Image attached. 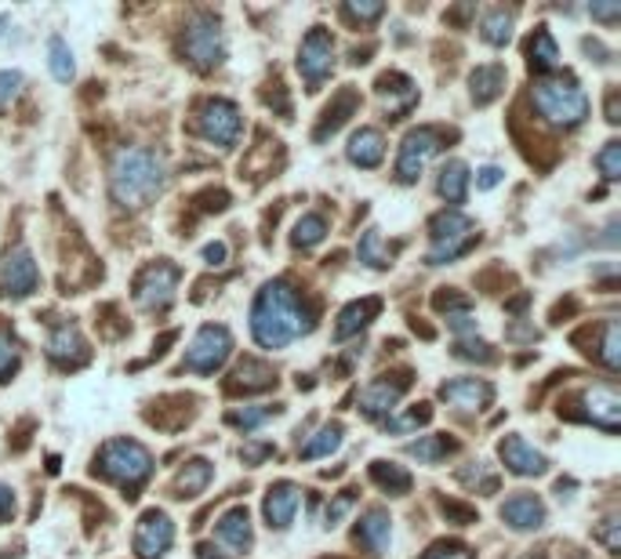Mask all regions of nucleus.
Masks as SVG:
<instances>
[{
  "instance_id": "obj_1",
  "label": "nucleus",
  "mask_w": 621,
  "mask_h": 559,
  "mask_svg": "<svg viewBox=\"0 0 621 559\" xmlns=\"http://www.w3.org/2000/svg\"><path fill=\"white\" fill-rule=\"evenodd\" d=\"M313 330V313L306 310V302L291 291V283L273 280L258 291V299L251 305V335L262 349H284L295 338L309 335Z\"/></svg>"
},
{
  "instance_id": "obj_2",
  "label": "nucleus",
  "mask_w": 621,
  "mask_h": 559,
  "mask_svg": "<svg viewBox=\"0 0 621 559\" xmlns=\"http://www.w3.org/2000/svg\"><path fill=\"white\" fill-rule=\"evenodd\" d=\"M167 186V164L161 153L142 150V145H128L113 156L109 167V193L124 211H142L153 203Z\"/></svg>"
},
{
  "instance_id": "obj_3",
  "label": "nucleus",
  "mask_w": 621,
  "mask_h": 559,
  "mask_svg": "<svg viewBox=\"0 0 621 559\" xmlns=\"http://www.w3.org/2000/svg\"><path fill=\"white\" fill-rule=\"evenodd\" d=\"M538 113L556 128H578L589 117V95L578 88L574 77H538L530 88Z\"/></svg>"
},
{
  "instance_id": "obj_4",
  "label": "nucleus",
  "mask_w": 621,
  "mask_h": 559,
  "mask_svg": "<svg viewBox=\"0 0 621 559\" xmlns=\"http://www.w3.org/2000/svg\"><path fill=\"white\" fill-rule=\"evenodd\" d=\"M95 469L106 479H113V484H120L124 490H139L153 476V454L139 440H109L98 451Z\"/></svg>"
},
{
  "instance_id": "obj_5",
  "label": "nucleus",
  "mask_w": 621,
  "mask_h": 559,
  "mask_svg": "<svg viewBox=\"0 0 621 559\" xmlns=\"http://www.w3.org/2000/svg\"><path fill=\"white\" fill-rule=\"evenodd\" d=\"M477 244V225L466 219L458 208L440 211L433 222H429V266H447V261L461 258L466 251Z\"/></svg>"
},
{
  "instance_id": "obj_6",
  "label": "nucleus",
  "mask_w": 621,
  "mask_h": 559,
  "mask_svg": "<svg viewBox=\"0 0 621 559\" xmlns=\"http://www.w3.org/2000/svg\"><path fill=\"white\" fill-rule=\"evenodd\" d=\"M183 55L197 70H214L225 59V37L214 15H197L183 33Z\"/></svg>"
},
{
  "instance_id": "obj_7",
  "label": "nucleus",
  "mask_w": 621,
  "mask_h": 559,
  "mask_svg": "<svg viewBox=\"0 0 621 559\" xmlns=\"http://www.w3.org/2000/svg\"><path fill=\"white\" fill-rule=\"evenodd\" d=\"M175 291H178V266H172V261H153L134 280V302L150 313H164L175 302Z\"/></svg>"
},
{
  "instance_id": "obj_8",
  "label": "nucleus",
  "mask_w": 621,
  "mask_h": 559,
  "mask_svg": "<svg viewBox=\"0 0 621 559\" xmlns=\"http://www.w3.org/2000/svg\"><path fill=\"white\" fill-rule=\"evenodd\" d=\"M230 352H233V335H230V330H225L222 324H208V327L197 330L194 341H189L186 368L197 371V374H214L225 360H230Z\"/></svg>"
},
{
  "instance_id": "obj_9",
  "label": "nucleus",
  "mask_w": 621,
  "mask_h": 559,
  "mask_svg": "<svg viewBox=\"0 0 621 559\" xmlns=\"http://www.w3.org/2000/svg\"><path fill=\"white\" fill-rule=\"evenodd\" d=\"M335 70V37L324 26H313L306 37H302L298 48V73L306 77L309 91H316Z\"/></svg>"
},
{
  "instance_id": "obj_10",
  "label": "nucleus",
  "mask_w": 621,
  "mask_h": 559,
  "mask_svg": "<svg viewBox=\"0 0 621 559\" xmlns=\"http://www.w3.org/2000/svg\"><path fill=\"white\" fill-rule=\"evenodd\" d=\"M440 153V131L436 128H414L403 135L400 156H397V178L403 186L422 178V171L429 167V160Z\"/></svg>"
},
{
  "instance_id": "obj_11",
  "label": "nucleus",
  "mask_w": 621,
  "mask_h": 559,
  "mask_svg": "<svg viewBox=\"0 0 621 559\" xmlns=\"http://www.w3.org/2000/svg\"><path fill=\"white\" fill-rule=\"evenodd\" d=\"M241 109L233 106L230 98H208L204 109H200V135H204L208 142L222 145V150H233L236 142H241Z\"/></svg>"
},
{
  "instance_id": "obj_12",
  "label": "nucleus",
  "mask_w": 621,
  "mask_h": 559,
  "mask_svg": "<svg viewBox=\"0 0 621 559\" xmlns=\"http://www.w3.org/2000/svg\"><path fill=\"white\" fill-rule=\"evenodd\" d=\"M40 283V269L26 247H11L0 261V294L4 299H30Z\"/></svg>"
},
{
  "instance_id": "obj_13",
  "label": "nucleus",
  "mask_w": 621,
  "mask_h": 559,
  "mask_svg": "<svg viewBox=\"0 0 621 559\" xmlns=\"http://www.w3.org/2000/svg\"><path fill=\"white\" fill-rule=\"evenodd\" d=\"M172 541H175L172 516L161 509L142 512L139 527H134V552H139V559H161L167 549H172Z\"/></svg>"
},
{
  "instance_id": "obj_14",
  "label": "nucleus",
  "mask_w": 621,
  "mask_h": 559,
  "mask_svg": "<svg viewBox=\"0 0 621 559\" xmlns=\"http://www.w3.org/2000/svg\"><path fill=\"white\" fill-rule=\"evenodd\" d=\"M408 385H411L408 371H403V374H382V379H375L364 393H360V410H364L367 418L389 415V410H397L400 396L408 393Z\"/></svg>"
},
{
  "instance_id": "obj_15",
  "label": "nucleus",
  "mask_w": 621,
  "mask_h": 559,
  "mask_svg": "<svg viewBox=\"0 0 621 559\" xmlns=\"http://www.w3.org/2000/svg\"><path fill=\"white\" fill-rule=\"evenodd\" d=\"M440 399L450 404L455 410L472 415V410H483V407L494 404V385L483 382V379H455V382L440 385Z\"/></svg>"
},
{
  "instance_id": "obj_16",
  "label": "nucleus",
  "mask_w": 621,
  "mask_h": 559,
  "mask_svg": "<svg viewBox=\"0 0 621 559\" xmlns=\"http://www.w3.org/2000/svg\"><path fill=\"white\" fill-rule=\"evenodd\" d=\"M48 357L51 363H59V368H81L92 352H87V341L73 324H55L48 335Z\"/></svg>"
},
{
  "instance_id": "obj_17",
  "label": "nucleus",
  "mask_w": 621,
  "mask_h": 559,
  "mask_svg": "<svg viewBox=\"0 0 621 559\" xmlns=\"http://www.w3.org/2000/svg\"><path fill=\"white\" fill-rule=\"evenodd\" d=\"M302 505V490L291 484V479H280V484L269 487V494L262 501V512H266V523L277 531H288L295 523V512Z\"/></svg>"
},
{
  "instance_id": "obj_18",
  "label": "nucleus",
  "mask_w": 621,
  "mask_h": 559,
  "mask_svg": "<svg viewBox=\"0 0 621 559\" xmlns=\"http://www.w3.org/2000/svg\"><path fill=\"white\" fill-rule=\"evenodd\" d=\"M499 458L505 462V469L513 476H541L549 469V458L541 451H535L524 436H505L499 443Z\"/></svg>"
},
{
  "instance_id": "obj_19",
  "label": "nucleus",
  "mask_w": 621,
  "mask_h": 559,
  "mask_svg": "<svg viewBox=\"0 0 621 559\" xmlns=\"http://www.w3.org/2000/svg\"><path fill=\"white\" fill-rule=\"evenodd\" d=\"M582 404H585V418H589L593 426H600L604 432H618L621 399L614 385H593V389H585Z\"/></svg>"
},
{
  "instance_id": "obj_20",
  "label": "nucleus",
  "mask_w": 621,
  "mask_h": 559,
  "mask_svg": "<svg viewBox=\"0 0 621 559\" xmlns=\"http://www.w3.org/2000/svg\"><path fill=\"white\" fill-rule=\"evenodd\" d=\"M378 95H382V106H386L389 117L400 120L418 102V88L403 73H386V77H378Z\"/></svg>"
},
{
  "instance_id": "obj_21",
  "label": "nucleus",
  "mask_w": 621,
  "mask_h": 559,
  "mask_svg": "<svg viewBox=\"0 0 621 559\" xmlns=\"http://www.w3.org/2000/svg\"><path fill=\"white\" fill-rule=\"evenodd\" d=\"M502 520L513 531H538L546 523V505L535 494H513L502 501Z\"/></svg>"
},
{
  "instance_id": "obj_22",
  "label": "nucleus",
  "mask_w": 621,
  "mask_h": 559,
  "mask_svg": "<svg viewBox=\"0 0 621 559\" xmlns=\"http://www.w3.org/2000/svg\"><path fill=\"white\" fill-rule=\"evenodd\" d=\"M356 109H360V95H356L353 88H342V91H338V95H335L331 106L324 109V117H320V124H316L313 139H316V142H327V139H331V135L342 131V124H345L349 117H353Z\"/></svg>"
},
{
  "instance_id": "obj_23",
  "label": "nucleus",
  "mask_w": 621,
  "mask_h": 559,
  "mask_svg": "<svg viewBox=\"0 0 621 559\" xmlns=\"http://www.w3.org/2000/svg\"><path fill=\"white\" fill-rule=\"evenodd\" d=\"M389 538H392V520L386 509H367L364 520L356 523V541L364 545L371 556H382L389 549Z\"/></svg>"
},
{
  "instance_id": "obj_24",
  "label": "nucleus",
  "mask_w": 621,
  "mask_h": 559,
  "mask_svg": "<svg viewBox=\"0 0 621 559\" xmlns=\"http://www.w3.org/2000/svg\"><path fill=\"white\" fill-rule=\"evenodd\" d=\"M349 164L356 167H378L382 160H386V139H382L378 128H360L353 131V139H349Z\"/></svg>"
},
{
  "instance_id": "obj_25",
  "label": "nucleus",
  "mask_w": 621,
  "mask_h": 559,
  "mask_svg": "<svg viewBox=\"0 0 621 559\" xmlns=\"http://www.w3.org/2000/svg\"><path fill=\"white\" fill-rule=\"evenodd\" d=\"M219 538L230 545L233 552L251 549L255 531H251V516H247L244 505H233L230 512H222V516H219Z\"/></svg>"
},
{
  "instance_id": "obj_26",
  "label": "nucleus",
  "mask_w": 621,
  "mask_h": 559,
  "mask_svg": "<svg viewBox=\"0 0 621 559\" xmlns=\"http://www.w3.org/2000/svg\"><path fill=\"white\" fill-rule=\"evenodd\" d=\"M382 313V299H364V302H353V305H345L342 313H338V324H335V338L338 341H345V338H353L360 335L371 319H375Z\"/></svg>"
},
{
  "instance_id": "obj_27",
  "label": "nucleus",
  "mask_w": 621,
  "mask_h": 559,
  "mask_svg": "<svg viewBox=\"0 0 621 559\" xmlns=\"http://www.w3.org/2000/svg\"><path fill=\"white\" fill-rule=\"evenodd\" d=\"M505 80H509V73H505V66H477L469 77V88H472V102L477 106H491L494 98L505 91Z\"/></svg>"
},
{
  "instance_id": "obj_28",
  "label": "nucleus",
  "mask_w": 621,
  "mask_h": 559,
  "mask_svg": "<svg viewBox=\"0 0 621 559\" xmlns=\"http://www.w3.org/2000/svg\"><path fill=\"white\" fill-rule=\"evenodd\" d=\"M527 62H530V70L541 73V77L556 70L560 48H556V40H552V33H549L546 26H538V30L527 37Z\"/></svg>"
},
{
  "instance_id": "obj_29",
  "label": "nucleus",
  "mask_w": 621,
  "mask_h": 559,
  "mask_svg": "<svg viewBox=\"0 0 621 559\" xmlns=\"http://www.w3.org/2000/svg\"><path fill=\"white\" fill-rule=\"evenodd\" d=\"M273 385H277L273 368H266L262 360H244L241 368L233 371L230 389H236V393H266V389H273Z\"/></svg>"
},
{
  "instance_id": "obj_30",
  "label": "nucleus",
  "mask_w": 621,
  "mask_h": 559,
  "mask_svg": "<svg viewBox=\"0 0 621 559\" xmlns=\"http://www.w3.org/2000/svg\"><path fill=\"white\" fill-rule=\"evenodd\" d=\"M436 193L447 203H461L469 197V164H466V160H447V164L440 167Z\"/></svg>"
},
{
  "instance_id": "obj_31",
  "label": "nucleus",
  "mask_w": 621,
  "mask_h": 559,
  "mask_svg": "<svg viewBox=\"0 0 621 559\" xmlns=\"http://www.w3.org/2000/svg\"><path fill=\"white\" fill-rule=\"evenodd\" d=\"M458 451V440L447 436V432H436V436H418L414 443H408V458H414L418 465H436L444 462L447 454Z\"/></svg>"
},
{
  "instance_id": "obj_32",
  "label": "nucleus",
  "mask_w": 621,
  "mask_h": 559,
  "mask_svg": "<svg viewBox=\"0 0 621 559\" xmlns=\"http://www.w3.org/2000/svg\"><path fill=\"white\" fill-rule=\"evenodd\" d=\"M211 479H214V465H211L208 458L186 462V469L175 476V498H197V494H204Z\"/></svg>"
},
{
  "instance_id": "obj_33",
  "label": "nucleus",
  "mask_w": 621,
  "mask_h": 559,
  "mask_svg": "<svg viewBox=\"0 0 621 559\" xmlns=\"http://www.w3.org/2000/svg\"><path fill=\"white\" fill-rule=\"evenodd\" d=\"M371 479H375V484L392 498H400V494H408V490H411V473L403 469V465H397V462H375V465H371Z\"/></svg>"
},
{
  "instance_id": "obj_34",
  "label": "nucleus",
  "mask_w": 621,
  "mask_h": 559,
  "mask_svg": "<svg viewBox=\"0 0 621 559\" xmlns=\"http://www.w3.org/2000/svg\"><path fill=\"white\" fill-rule=\"evenodd\" d=\"M342 426H338V421H327V426H320L316 429V436L306 443V447H302L298 454L306 462H313V458H327V454H335L338 447H342Z\"/></svg>"
},
{
  "instance_id": "obj_35",
  "label": "nucleus",
  "mask_w": 621,
  "mask_h": 559,
  "mask_svg": "<svg viewBox=\"0 0 621 559\" xmlns=\"http://www.w3.org/2000/svg\"><path fill=\"white\" fill-rule=\"evenodd\" d=\"M480 37L494 44V48H505V44L513 40V11H502V8L488 11L480 22Z\"/></svg>"
},
{
  "instance_id": "obj_36",
  "label": "nucleus",
  "mask_w": 621,
  "mask_h": 559,
  "mask_svg": "<svg viewBox=\"0 0 621 559\" xmlns=\"http://www.w3.org/2000/svg\"><path fill=\"white\" fill-rule=\"evenodd\" d=\"M327 236V219L324 214H302V219L295 222V236H291V244H295L298 251H309L316 244H324Z\"/></svg>"
},
{
  "instance_id": "obj_37",
  "label": "nucleus",
  "mask_w": 621,
  "mask_h": 559,
  "mask_svg": "<svg viewBox=\"0 0 621 559\" xmlns=\"http://www.w3.org/2000/svg\"><path fill=\"white\" fill-rule=\"evenodd\" d=\"M360 261L371 269H389L392 266V251L386 247V240H382L378 230H367L364 240H360Z\"/></svg>"
},
{
  "instance_id": "obj_38",
  "label": "nucleus",
  "mask_w": 621,
  "mask_h": 559,
  "mask_svg": "<svg viewBox=\"0 0 621 559\" xmlns=\"http://www.w3.org/2000/svg\"><path fill=\"white\" fill-rule=\"evenodd\" d=\"M277 415H280V407H277V404H273V407H269V404H258V407L230 410V418H225V421H230L233 429H241V432H255L258 426H266V421H269V418H277Z\"/></svg>"
},
{
  "instance_id": "obj_39",
  "label": "nucleus",
  "mask_w": 621,
  "mask_h": 559,
  "mask_svg": "<svg viewBox=\"0 0 621 559\" xmlns=\"http://www.w3.org/2000/svg\"><path fill=\"white\" fill-rule=\"evenodd\" d=\"M48 66H51V77L59 80V84H70L73 80V51L62 37L48 40Z\"/></svg>"
},
{
  "instance_id": "obj_40",
  "label": "nucleus",
  "mask_w": 621,
  "mask_h": 559,
  "mask_svg": "<svg viewBox=\"0 0 621 559\" xmlns=\"http://www.w3.org/2000/svg\"><path fill=\"white\" fill-rule=\"evenodd\" d=\"M458 479H461L466 487L477 490V494H491V490H499V476L491 473L488 462H469L466 469L458 473Z\"/></svg>"
},
{
  "instance_id": "obj_41",
  "label": "nucleus",
  "mask_w": 621,
  "mask_h": 559,
  "mask_svg": "<svg viewBox=\"0 0 621 559\" xmlns=\"http://www.w3.org/2000/svg\"><path fill=\"white\" fill-rule=\"evenodd\" d=\"M433 421V407L429 404H418L414 410H408V415H397V418H389L386 421V429L389 432H408V429H422Z\"/></svg>"
},
{
  "instance_id": "obj_42",
  "label": "nucleus",
  "mask_w": 621,
  "mask_h": 559,
  "mask_svg": "<svg viewBox=\"0 0 621 559\" xmlns=\"http://www.w3.org/2000/svg\"><path fill=\"white\" fill-rule=\"evenodd\" d=\"M596 167H600V175H604L607 182L621 178V142H618V139H611L600 153H596Z\"/></svg>"
},
{
  "instance_id": "obj_43",
  "label": "nucleus",
  "mask_w": 621,
  "mask_h": 559,
  "mask_svg": "<svg viewBox=\"0 0 621 559\" xmlns=\"http://www.w3.org/2000/svg\"><path fill=\"white\" fill-rule=\"evenodd\" d=\"M600 360L607 363V371H618V363H621V349H618V319H607V324H604Z\"/></svg>"
},
{
  "instance_id": "obj_44",
  "label": "nucleus",
  "mask_w": 621,
  "mask_h": 559,
  "mask_svg": "<svg viewBox=\"0 0 621 559\" xmlns=\"http://www.w3.org/2000/svg\"><path fill=\"white\" fill-rule=\"evenodd\" d=\"M15 368H19V346H15V338L0 327V382H4L8 374H15Z\"/></svg>"
},
{
  "instance_id": "obj_45",
  "label": "nucleus",
  "mask_w": 621,
  "mask_h": 559,
  "mask_svg": "<svg viewBox=\"0 0 621 559\" xmlns=\"http://www.w3.org/2000/svg\"><path fill=\"white\" fill-rule=\"evenodd\" d=\"M440 512H444V520L447 523H455V527H469V523H477V509H469V505H461V501H440Z\"/></svg>"
},
{
  "instance_id": "obj_46",
  "label": "nucleus",
  "mask_w": 621,
  "mask_h": 559,
  "mask_svg": "<svg viewBox=\"0 0 621 559\" xmlns=\"http://www.w3.org/2000/svg\"><path fill=\"white\" fill-rule=\"evenodd\" d=\"M353 490H342V494H338L331 505H327V512H324V527H338V523H342V516L349 509H353Z\"/></svg>"
},
{
  "instance_id": "obj_47",
  "label": "nucleus",
  "mask_w": 621,
  "mask_h": 559,
  "mask_svg": "<svg viewBox=\"0 0 621 559\" xmlns=\"http://www.w3.org/2000/svg\"><path fill=\"white\" fill-rule=\"evenodd\" d=\"M455 357L458 360H480V363H491L494 360V352L488 341H458L455 346Z\"/></svg>"
},
{
  "instance_id": "obj_48",
  "label": "nucleus",
  "mask_w": 621,
  "mask_h": 559,
  "mask_svg": "<svg viewBox=\"0 0 621 559\" xmlns=\"http://www.w3.org/2000/svg\"><path fill=\"white\" fill-rule=\"evenodd\" d=\"M22 91V73L19 70H0V109L11 106Z\"/></svg>"
},
{
  "instance_id": "obj_49",
  "label": "nucleus",
  "mask_w": 621,
  "mask_h": 559,
  "mask_svg": "<svg viewBox=\"0 0 621 559\" xmlns=\"http://www.w3.org/2000/svg\"><path fill=\"white\" fill-rule=\"evenodd\" d=\"M422 559H472V552L461 541H436Z\"/></svg>"
},
{
  "instance_id": "obj_50",
  "label": "nucleus",
  "mask_w": 621,
  "mask_h": 559,
  "mask_svg": "<svg viewBox=\"0 0 621 559\" xmlns=\"http://www.w3.org/2000/svg\"><path fill=\"white\" fill-rule=\"evenodd\" d=\"M345 15L356 22H375L386 15V4H360V0H353V4H345Z\"/></svg>"
},
{
  "instance_id": "obj_51",
  "label": "nucleus",
  "mask_w": 621,
  "mask_h": 559,
  "mask_svg": "<svg viewBox=\"0 0 621 559\" xmlns=\"http://www.w3.org/2000/svg\"><path fill=\"white\" fill-rule=\"evenodd\" d=\"M618 516H607L600 527H596V541H604L607 545V552H618L621 549V541H618Z\"/></svg>"
},
{
  "instance_id": "obj_52",
  "label": "nucleus",
  "mask_w": 621,
  "mask_h": 559,
  "mask_svg": "<svg viewBox=\"0 0 621 559\" xmlns=\"http://www.w3.org/2000/svg\"><path fill=\"white\" fill-rule=\"evenodd\" d=\"M447 327L458 330V335H477V319H472V313H450L447 316Z\"/></svg>"
},
{
  "instance_id": "obj_53",
  "label": "nucleus",
  "mask_w": 621,
  "mask_h": 559,
  "mask_svg": "<svg viewBox=\"0 0 621 559\" xmlns=\"http://www.w3.org/2000/svg\"><path fill=\"white\" fill-rule=\"evenodd\" d=\"M589 15L600 19V22H607V26H614V22L621 19V4H618V0H614V4H593Z\"/></svg>"
},
{
  "instance_id": "obj_54",
  "label": "nucleus",
  "mask_w": 621,
  "mask_h": 559,
  "mask_svg": "<svg viewBox=\"0 0 621 559\" xmlns=\"http://www.w3.org/2000/svg\"><path fill=\"white\" fill-rule=\"evenodd\" d=\"M11 512H15V490L8 484H0V520H8Z\"/></svg>"
},
{
  "instance_id": "obj_55",
  "label": "nucleus",
  "mask_w": 621,
  "mask_h": 559,
  "mask_svg": "<svg viewBox=\"0 0 621 559\" xmlns=\"http://www.w3.org/2000/svg\"><path fill=\"white\" fill-rule=\"evenodd\" d=\"M499 182H502V171H499V167H483L480 175H477V186H480V189H494Z\"/></svg>"
},
{
  "instance_id": "obj_56",
  "label": "nucleus",
  "mask_w": 621,
  "mask_h": 559,
  "mask_svg": "<svg viewBox=\"0 0 621 559\" xmlns=\"http://www.w3.org/2000/svg\"><path fill=\"white\" fill-rule=\"evenodd\" d=\"M204 261H208V266H222V261H225V244H208L204 247Z\"/></svg>"
},
{
  "instance_id": "obj_57",
  "label": "nucleus",
  "mask_w": 621,
  "mask_h": 559,
  "mask_svg": "<svg viewBox=\"0 0 621 559\" xmlns=\"http://www.w3.org/2000/svg\"><path fill=\"white\" fill-rule=\"evenodd\" d=\"M197 559H230V556H225L222 549H214V545H197Z\"/></svg>"
},
{
  "instance_id": "obj_58",
  "label": "nucleus",
  "mask_w": 621,
  "mask_h": 559,
  "mask_svg": "<svg viewBox=\"0 0 621 559\" xmlns=\"http://www.w3.org/2000/svg\"><path fill=\"white\" fill-rule=\"evenodd\" d=\"M266 454H277V451L269 447V443H262V447H247L244 458H247V462H258V458H266Z\"/></svg>"
},
{
  "instance_id": "obj_59",
  "label": "nucleus",
  "mask_w": 621,
  "mask_h": 559,
  "mask_svg": "<svg viewBox=\"0 0 621 559\" xmlns=\"http://www.w3.org/2000/svg\"><path fill=\"white\" fill-rule=\"evenodd\" d=\"M607 120H611V124L621 120L618 117V91H611V95H607Z\"/></svg>"
},
{
  "instance_id": "obj_60",
  "label": "nucleus",
  "mask_w": 621,
  "mask_h": 559,
  "mask_svg": "<svg viewBox=\"0 0 621 559\" xmlns=\"http://www.w3.org/2000/svg\"><path fill=\"white\" fill-rule=\"evenodd\" d=\"M4 30H8V19H0V37H4Z\"/></svg>"
}]
</instances>
